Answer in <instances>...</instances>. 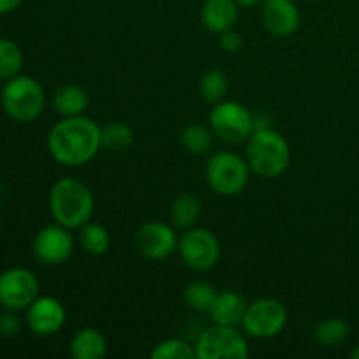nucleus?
<instances>
[{
  "label": "nucleus",
  "mask_w": 359,
  "mask_h": 359,
  "mask_svg": "<svg viewBox=\"0 0 359 359\" xmlns=\"http://www.w3.org/2000/svg\"><path fill=\"white\" fill-rule=\"evenodd\" d=\"M102 149V126L84 114L62 118L48 133V151L63 167H81Z\"/></svg>",
  "instance_id": "1"
},
{
  "label": "nucleus",
  "mask_w": 359,
  "mask_h": 359,
  "mask_svg": "<svg viewBox=\"0 0 359 359\" xmlns=\"http://www.w3.org/2000/svg\"><path fill=\"white\" fill-rule=\"evenodd\" d=\"M48 205L55 223L69 230H79L83 224L91 221L95 212V196L81 179L62 177L49 189Z\"/></svg>",
  "instance_id": "2"
},
{
  "label": "nucleus",
  "mask_w": 359,
  "mask_h": 359,
  "mask_svg": "<svg viewBox=\"0 0 359 359\" xmlns=\"http://www.w3.org/2000/svg\"><path fill=\"white\" fill-rule=\"evenodd\" d=\"M245 160L252 174L263 179H276L287 170L291 149L287 140L276 128H258L248 139Z\"/></svg>",
  "instance_id": "3"
},
{
  "label": "nucleus",
  "mask_w": 359,
  "mask_h": 359,
  "mask_svg": "<svg viewBox=\"0 0 359 359\" xmlns=\"http://www.w3.org/2000/svg\"><path fill=\"white\" fill-rule=\"evenodd\" d=\"M4 112L16 123H32L44 112L46 93L35 77L18 74L0 91Z\"/></svg>",
  "instance_id": "4"
},
{
  "label": "nucleus",
  "mask_w": 359,
  "mask_h": 359,
  "mask_svg": "<svg viewBox=\"0 0 359 359\" xmlns=\"http://www.w3.org/2000/svg\"><path fill=\"white\" fill-rule=\"evenodd\" d=\"M251 167L248 160L231 151H219L205 165V181L216 195L237 196L248 188Z\"/></svg>",
  "instance_id": "5"
},
{
  "label": "nucleus",
  "mask_w": 359,
  "mask_h": 359,
  "mask_svg": "<svg viewBox=\"0 0 359 359\" xmlns=\"http://www.w3.org/2000/svg\"><path fill=\"white\" fill-rule=\"evenodd\" d=\"M209 126L223 142L241 144L255 132V114L241 102L221 100L210 109Z\"/></svg>",
  "instance_id": "6"
},
{
  "label": "nucleus",
  "mask_w": 359,
  "mask_h": 359,
  "mask_svg": "<svg viewBox=\"0 0 359 359\" xmlns=\"http://www.w3.org/2000/svg\"><path fill=\"white\" fill-rule=\"evenodd\" d=\"M195 351L198 359H245L249 344L237 326L212 323L196 337Z\"/></svg>",
  "instance_id": "7"
},
{
  "label": "nucleus",
  "mask_w": 359,
  "mask_h": 359,
  "mask_svg": "<svg viewBox=\"0 0 359 359\" xmlns=\"http://www.w3.org/2000/svg\"><path fill=\"white\" fill-rule=\"evenodd\" d=\"M177 252L181 262L193 272H209L221 258V245L207 228L193 226L179 237Z\"/></svg>",
  "instance_id": "8"
},
{
  "label": "nucleus",
  "mask_w": 359,
  "mask_h": 359,
  "mask_svg": "<svg viewBox=\"0 0 359 359\" xmlns=\"http://www.w3.org/2000/svg\"><path fill=\"white\" fill-rule=\"evenodd\" d=\"M287 325V309L277 298H258L245 311L242 330L248 337L258 340L280 335Z\"/></svg>",
  "instance_id": "9"
},
{
  "label": "nucleus",
  "mask_w": 359,
  "mask_h": 359,
  "mask_svg": "<svg viewBox=\"0 0 359 359\" xmlns=\"http://www.w3.org/2000/svg\"><path fill=\"white\" fill-rule=\"evenodd\" d=\"M41 284L32 270L13 266L0 273V305L7 311H27L28 305L39 297Z\"/></svg>",
  "instance_id": "10"
},
{
  "label": "nucleus",
  "mask_w": 359,
  "mask_h": 359,
  "mask_svg": "<svg viewBox=\"0 0 359 359\" xmlns=\"http://www.w3.org/2000/svg\"><path fill=\"white\" fill-rule=\"evenodd\" d=\"M70 231L72 230L58 223L42 226L32 242V251L35 258L46 266H58L69 262L76 248V238Z\"/></svg>",
  "instance_id": "11"
},
{
  "label": "nucleus",
  "mask_w": 359,
  "mask_h": 359,
  "mask_svg": "<svg viewBox=\"0 0 359 359\" xmlns=\"http://www.w3.org/2000/svg\"><path fill=\"white\" fill-rule=\"evenodd\" d=\"M179 237L175 226L165 221H147L137 230L135 248L151 262H163L177 251Z\"/></svg>",
  "instance_id": "12"
},
{
  "label": "nucleus",
  "mask_w": 359,
  "mask_h": 359,
  "mask_svg": "<svg viewBox=\"0 0 359 359\" xmlns=\"http://www.w3.org/2000/svg\"><path fill=\"white\" fill-rule=\"evenodd\" d=\"M27 326L34 335L53 337L63 328L67 319V311L62 302L55 297H41L39 294L27 311Z\"/></svg>",
  "instance_id": "13"
},
{
  "label": "nucleus",
  "mask_w": 359,
  "mask_h": 359,
  "mask_svg": "<svg viewBox=\"0 0 359 359\" xmlns=\"http://www.w3.org/2000/svg\"><path fill=\"white\" fill-rule=\"evenodd\" d=\"M262 21L273 37H291L300 28V9L293 0H263Z\"/></svg>",
  "instance_id": "14"
},
{
  "label": "nucleus",
  "mask_w": 359,
  "mask_h": 359,
  "mask_svg": "<svg viewBox=\"0 0 359 359\" xmlns=\"http://www.w3.org/2000/svg\"><path fill=\"white\" fill-rule=\"evenodd\" d=\"M249 307L248 298L235 290H226L217 293L209 316L212 323L224 326H241L244 321L245 311Z\"/></svg>",
  "instance_id": "15"
},
{
  "label": "nucleus",
  "mask_w": 359,
  "mask_h": 359,
  "mask_svg": "<svg viewBox=\"0 0 359 359\" xmlns=\"http://www.w3.org/2000/svg\"><path fill=\"white\" fill-rule=\"evenodd\" d=\"M238 7L235 0H205L200 13L203 27L212 34L230 30L238 20Z\"/></svg>",
  "instance_id": "16"
},
{
  "label": "nucleus",
  "mask_w": 359,
  "mask_h": 359,
  "mask_svg": "<svg viewBox=\"0 0 359 359\" xmlns=\"http://www.w3.org/2000/svg\"><path fill=\"white\" fill-rule=\"evenodd\" d=\"M69 347L76 359H104L109 353L107 339L97 328L77 330Z\"/></svg>",
  "instance_id": "17"
},
{
  "label": "nucleus",
  "mask_w": 359,
  "mask_h": 359,
  "mask_svg": "<svg viewBox=\"0 0 359 359\" xmlns=\"http://www.w3.org/2000/svg\"><path fill=\"white\" fill-rule=\"evenodd\" d=\"M51 104L62 118H70V116L84 114L90 105V98L84 88L77 84H63L53 93Z\"/></svg>",
  "instance_id": "18"
},
{
  "label": "nucleus",
  "mask_w": 359,
  "mask_h": 359,
  "mask_svg": "<svg viewBox=\"0 0 359 359\" xmlns=\"http://www.w3.org/2000/svg\"><path fill=\"white\" fill-rule=\"evenodd\" d=\"M111 242L109 230L97 221H88L77 230V244L90 256H104L111 249Z\"/></svg>",
  "instance_id": "19"
},
{
  "label": "nucleus",
  "mask_w": 359,
  "mask_h": 359,
  "mask_svg": "<svg viewBox=\"0 0 359 359\" xmlns=\"http://www.w3.org/2000/svg\"><path fill=\"white\" fill-rule=\"evenodd\" d=\"M200 216H202V202L198 196L191 195V193H181L175 196L170 209V219L175 228L189 230V228L196 226Z\"/></svg>",
  "instance_id": "20"
},
{
  "label": "nucleus",
  "mask_w": 359,
  "mask_h": 359,
  "mask_svg": "<svg viewBox=\"0 0 359 359\" xmlns=\"http://www.w3.org/2000/svg\"><path fill=\"white\" fill-rule=\"evenodd\" d=\"M214 137L216 135L210 130V126L203 125V123H188L181 130L179 140H181V146L184 147L186 153L200 156V154L209 153L210 147H212Z\"/></svg>",
  "instance_id": "21"
},
{
  "label": "nucleus",
  "mask_w": 359,
  "mask_h": 359,
  "mask_svg": "<svg viewBox=\"0 0 359 359\" xmlns=\"http://www.w3.org/2000/svg\"><path fill=\"white\" fill-rule=\"evenodd\" d=\"M135 142V132L123 121H111L102 126V149L109 153H125Z\"/></svg>",
  "instance_id": "22"
},
{
  "label": "nucleus",
  "mask_w": 359,
  "mask_h": 359,
  "mask_svg": "<svg viewBox=\"0 0 359 359\" xmlns=\"http://www.w3.org/2000/svg\"><path fill=\"white\" fill-rule=\"evenodd\" d=\"M184 297L186 305H188L191 311L198 312V314H209L210 309H212L214 300L217 297L216 287L212 286L207 280H193L188 286L184 287Z\"/></svg>",
  "instance_id": "23"
},
{
  "label": "nucleus",
  "mask_w": 359,
  "mask_h": 359,
  "mask_svg": "<svg viewBox=\"0 0 359 359\" xmlns=\"http://www.w3.org/2000/svg\"><path fill=\"white\" fill-rule=\"evenodd\" d=\"M351 335L349 323L342 318H328L319 323L314 330L316 342L323 347H337L346 342Z\"/></svg>",
  "instance_id": "24"
},
{
  "label": "nucleus",
  "mask_w": 359,
  "mask_h": 359,
  "mask_svg": "<svg viewBox=\"0 0 359 359\" xmlns=\"http://www.w3.org/2000/svg\"><path fill=\"white\" fill-rule=\"evenodd\" d=\"M23 51L11 39H0V79L9 81L21 72Z\"/></svg>",
  "instance_id": "25"
},
{
  "label": "nucleus",
  "mask_w": 359,
  "mask_h": 359,
  "mask_svg": "<svg viewBox=\"0 0 359 359\" xmlns=\"http://www.w3.org/2000/svg\"><path fill=\"white\" fill-rule=\"evenodd\" d=\"M200 93H202L203 100L207 104H217V102L224 100L228 93V79L226 74L221 70H209L203 74L202 81H200Z\"/></svg>",
  "instance_id": "26"
},
{
  "label": "nucleus",
  "mask_w": 359,
  "mask_h": 359,
  "mask_svg": "<svg viewBox=\"0 0 359 359\" xmlns=\"http://www.w3.org/2000/svg\"><path fill=\"white\" fill-rule=\"evenodd\" d=\"M196 358L195 346L182 339H165L151 351V359H193Z\"/></svg>",
  "instance_id": "27"
},
{
  "label": "nucleus",
  "mask_w": 359,
  "mask_h": 359,
  "mask_svg": "<svg viewBox=\"0 0 359 359\" xmlns=\"http://www.w3.org/2000/svg\"><path fill=\"white\" fill-rule=\"evenodd\" d=\"M20 332H21V321L20 318H18V312L4 309V312L0 314V337L13 339V337H16Z\"/></svg>",
  "instance_id": "28"
},
{
  "label": "nucleus",
  "mask_w": 359,
  "mask_h": 359,
  "mask_svg": "<svg viewBox=\"0 0 359 359\" xmlns=\"http://www.w3.org/2000/svg\"><path fill=\"white\" fill-rule=\"evenodd\" d=\"M217 44H219V48L223 49L224 53L233 55V53L241 51L244 41H242V35L238 34V32H235L233 28H230V30L219 34V41H217Z\"/></svg>",
  "instance_id": "29"
},
{
  "label": "nucleus",
  "mask_w": 359,
  "mask_h": 359,
  "mask_svg": "<svg viewBox=\"0 0 359 359\" xmlns=\"http://www.w3.org/2000/svg\"><path fill=\"white\" fill-rule=\"evenodd\" d=\"M21 2H23V0H0V16L16 11L18 7L21 6Z\"/></svg>",
  "instance_id": "30"
},
{
  "label": "nucleus",
  "mask_w": 359,
  "mask_h": 359,
  "mask_svg": "<svg viewBox=\"0 0 359 359\" xmlns=\"http://www.w3.org/2000/svg\"><path fill=\"white\" fill-rule=\"evenodd\" d=\"M241 7H255L258 4H263V0H235Z\"/></svg>",
  "instance_id": "31"
},
{
  "label": "nucleus",
  "mask_w": 359,
  "mask_h": 359,
  "mask_svg": "<svg viewBox=\"0 0 359 359\" xmlns=\"http://www.w3.org/2000/svg\"><path fill=\"white\" fill-rule=\"evenodd\" d=\"M351 358H353V359H359V346L356 347V349L353 351V353H351Z\"/></svg>",
  "instance_id": "32"
},
{
  "label": "nucleus",
  "mask_w": 359,
  "mask_h": 359,
  "mask_svg": "<svg viewBox=\"0 0 359 359\" xmlns=\"http://www.w3.org/2000/svg\"><path fill=\"white\" fill-rule=\"evenodd\" d=\"M0 91H2V88H0Z\"/></svg>",
  "instance_id": "33"
}]
</instances>
